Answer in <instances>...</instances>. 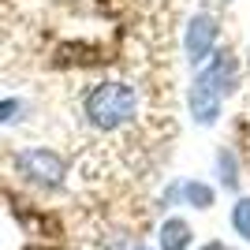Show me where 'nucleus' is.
Masks as SVG:
<instances>
[{
  "label": "nucleus",
  "mask_w": 250,
  "mask_h": 250,
  "mask_svg": "<svg viewBox=\"0 0 250 250\" xmlns=\"http://www.w3.org/2000/svg\"><path fill=\"white\" fill-rule=\"evenodd\" d=\"M202 250H231V247H224V243H206Z\"/></svg>",
  "instance_id": "9"
},
{
  "label": "nucleus",
  "mask_w": 250,
  "mask_h": 250,
  "mask_svg": "<svg viewBox=\"0 0 250 250\" xmlns=\"http://www.w3.org/2000/svg\"><path fill=\"white\" fill-rule=\"evenodd\" d=\"M231 228L250 243V198H239L235 206H231Z\"/></svg>",
  "instance_id": "6"
},
{
  "label": "nucleus",
  "mask_w": 250,
  "mask_h": 250,
  "mask_svg": "<svg viewBox=\"0 0 250 250\" xmlns=\"http://www.w3.org/2000/svg\"><path fill=\"white\" fill-rule=\"evenodd\" d=\"M217 42V19L213 15H194L187 26V56L190 63H206Z\"/></svg>",
  "instance_id": "4"
},
{
  "label": "nucleus",
  "mask_w": 250,
  "mask_h": 250,
  "mask_svg": "<svg viewBox=\"0 0 250 250\" xmlns=\"http://www.w3.org/2000/svg\"><path fill=\"white\" fill-rule=\"evenodd\" d=\"M231 83H235V60H231L228 49H220L217 56L206 60V67L198 71V79L190 86V112H194L198 124H206V127L217 124L220 101L231 90Z\"/></svg>",
  "instance_id": "2"
},
{
  "label": "nucleus",
  "mask_w": 250,
  "mask_h": 250,
  "mask_svg": "<svg viewBox=\"0 0 250 250\" xmlns=\"http://www.w3.org/2000/svg\"><path fill=\"white\" fill-rule=\"evenodd\" d=\"M83 116L90 127H97L104 135H116L142 116V90L131 83H116V79L97 83L83 97Z\"/></svg>",
  "instance_id": "1"
},
{
  "label": "nucleus",
  "mask_w": 250,
  "mask_h": 250,
  "mask_svg": "<svg viewBox=\"0 0 250 250\" xmlns=\"http://www.w3.org/2000/svg\"><path fill=\"white\" fill-rule=\"evenodd\" d=\"M138 250H149V247H138Z\"/></svg>",
  "instance_id": "10"
},
{
  "label": "nucleus",
  "mask_w": 250,
  "mask_h": 250,
  "mask_svg": "<svg viewBox=\"0 0 250 250\" xmlns=\"http://www.w3.org/2000/svg\"><path fill=\"white\" fill-rule=\"evenodd\" d=\"M190 247V224L179 217H168L161 224V250H187Z\"/></svg>",
  "instance_id": "5"
},
{
  "label": "nucleus",
  "mask_w": 250,
  "mask_h": 250,
  "mask_svg": "<svg viewBox=\"0 0 250 250\" xmlns=\"http://www.w3.org/2000/svg\"><path fill=\"white\" fill-rule=\"evenodd\" d=\"M19 172L26 179H34V183H45V187H56L63 179V157L60 153H52V149H22L19 153Z\"/></svg>",
  "instance_id": "3"
},
{
  "label": "nucleus",
  "mask_w": 250,
  "mask_h": 250,
  "mask_svg": "<svg viewBox=\"0 0 250 250\" xmlns=\"http://www.w3.org/2000/svg\"><path fill=\"white\" fill-rule=\"evenodd\" d=\"M183 194H187L190 206H198V209H209V206H213V190L202 187V183H187V187H183Z\"/></svg>",
  "instance_id": "7"
},
{
  "label": "nucleus",
  "mask_w": 250,
  "mask_h": 250,
  "mask_svg": "<svg viewBox=\"0 0 250 250\" xmlns=\"http://www.w3.org/2000/svg\"><path fill=\"white\" fill-rule=\"evenodd\" d=\"M15 108H19V101H4V104H0V120H4L8 112H15Z\"/></svg>",
  "instance_id": "8"
}]
</instances>
